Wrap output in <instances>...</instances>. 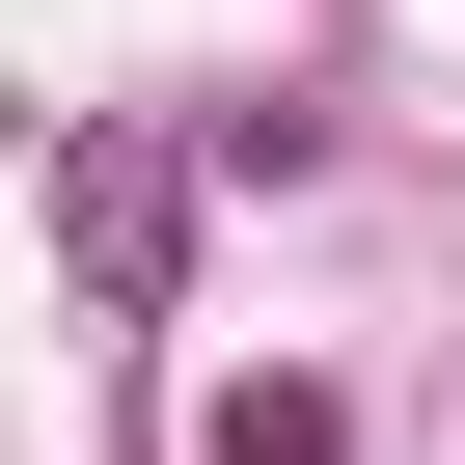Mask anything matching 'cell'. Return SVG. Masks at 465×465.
Returning <instances> with one entry per match:
<instances>
[{
  "label": "cell",
  "instance_id": "cell-2",
  "mask_svg": "<svg viewBox=\"0 0 465 465\" xmlns=\"http://www.w3.org/2000/svg\"><path fill=\"white\" fill-rule=\"evenodd\" d=\"M219 465H356V411L329 383H219Z\"/></svg>",
  "mask_w": 465,
  "mask_h": 465
},
{
  "label": "cell",
  "instance_id": "cell-1",
  "mask_svg": "<svg viewBox=\"0 0 465 465\" xmlns=\"http://www.w3.org/2000/svg\"><path fill=\"white\" fill-rule=\"evenodd\" d=\"M28 192H55V247H83V302H110V329H164V302H192V164H164L137 110H55V137H28Z\"/></svg>",
  "mask_w": 465,
  "mask_h": 465
}]
</instances>
